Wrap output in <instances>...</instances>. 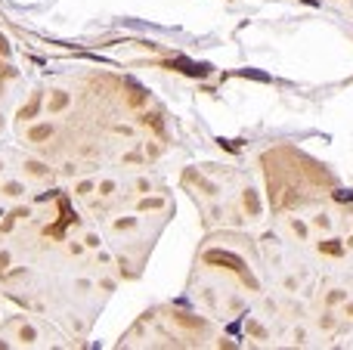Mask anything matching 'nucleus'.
<instances>
[{"mask_svg": "<svg viewBox=\"0 0 353 350\" xmlns=\"http://www.w3.org/2000/svg\"><path fill=\"white\" fill-rule=\"evenodd\" d=\"M208 260H226V264H233V267H242V260H239V257L223 254V251H211V254H208Z\"/></svg>", "mask_w": 353, "mask_h": 350, "instance_id": "1", "label": "nucleus"}, {"mask_svg": "<svg viewBox=\"0 0 353 350\" xmlns=\"http://www.w3.org/2000/svg\"><path fill=\"white\" fill-rule=\"evenodd\" d=\"M242 74H245V78H254V81H270V74H263V71H257V68H245Z\"/></svg>", "mask_w": 353, "mask_h": 350, "instance_id": "2", "label": "nucleus"}, {"mask_svg": "<svg viewBox=\"0 0 353 350\" xmlns=\"http://www.w3.org/2000/svg\"><path fill=\"white\" fill-rule=\"evenodd\" d=\"M335 198H338V202H353V192H344L341 189V192H335Z\"/></svg>", "mask_w": 353, "mask_h": 350, "instance_id": "3", "label": "nucleus"}]
</instances>
